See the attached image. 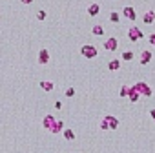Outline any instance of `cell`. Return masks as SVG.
<instances>
[{
    "label": "cell",
    "mask_w": 155,
    "mask_h": 153,
    "mask_svg": "<svg viewBox=\"0 0 155 153\" xmlns=\"http://www.w3.org/2000/svg\"><path fill=\"white\" fill-rule=\"evenodd\" d=\"M99 128H100L102 131H108V129H117V128H119V120H117V117H113V115H106V117H102V120H100Z\"/></svg>",
    "instance_id": "cell-1"
},
{
    "label": "cell",
    "mask_w": 155,
    "mask_h": 153,
    "mask_svg": "<svg viewBox=\"0 0 155 153\" xmlns=\"http://www.w3.org/2000/svg\"><path fill=\"white\" fill-rule=\"evenodd\" d=\"M80 55L84 58H97V55H99V49L93 46V44H84V46L80 48Z\"/></svg>",
    "instance_id": "cell-2"
},
{
    "label": "cell",
    "mask_w": 155,
    "mask_h": 153,
    "mask_svg": "<svg viewBox=\"0 0 155 153\" xmlns=\"http://www.w3.org/2000/svg\"><path fill=\"white\" fill-rule=\"evenodd\" d=\"M128 38H130L131 42H139V40L144 38V33H142L141 27H137V26H130V29H128Z\"/></svg>",
    "instance_id": "cell-3"
},
{
    "label": "cell",
    "mask_w": 155,
    "mask_h": 153,
    "mask_svg": "<svg viewBox=\"0 0 155 153\" xmlns=\"http://www.w3.org/2000/svg\"><path fill=\"white\" fill-rule=\"evenodd\" d=\"M117 48H119L117 37H108V38L104 40V49H106V51H117Z\"/></svg>",
    "instance_id": "cell-4"
},
{
    "label": "cell",
    "mask_w": 155,
    "mask_h": 153,
    "mask_svg": "<svg viewBox=\"0 0 155 153\" xmlns=\"http://www.w3.org/2000/svg\"><path fill=\"white\" fill-rule=\"evenodd\" d=\"M151 58H153V53L150 49H142L141 51V57H139V64L141 66H148L151 62Z\"/></svg>",
    "instance_id": "cell-5"
},
{
    "label": "cell",
    "mask_w": 155,
    "mask_h": 153,
    "mask_svg": "<svg viewBox=\"0 0 155 153\" xmlns=\"http://www.w3.org/2000/svg\"><path fill=\"white\" fill-rule=\"evenodd\" d=\"M135 86H137V89L141 91V95H142V97H146V98L153 97V91H151V87H150L146 82H137Z\"/></svg>",
    "instance_id": "cell-6"
},
{
    "label": "cell",
    "mask_w": 155,
    "mask_h": 153,
    "mask_svg": "<svg viewBox=\"0 0 155 153\" xmlns=\"http://www.w3.org/2000/svg\"><path fill=\"white\" fill-rule=\"evenodd\" d=\"M37 60H38V64H42V66L49 64V60H51L49 51H48V49H40V51H38V55H37Z\"/></svg>",
    "instance_id": "cell-7"
},
{
    "label": "cell",
    "mask_w": 155,
    "mask_h": 153,
    "mask_svg": "<svg viewBox=\"0 0 155 153\" xmlns=\"http://www.w3.org/2000/svg\"><path fill=\"white\" fill-rule=\"evenodd\" d=\"M141 97H142V95H141V91L137 89V86H135V84L130 86V95H128L130 100H131L133 104H135V102H139V98H141Z\"/></svg>",
    "instance_id": "cell-8"
},
{
    "label": "cell",
    "mask_w": 155,
    "mask_h": 153,
    "mask_svg": "<svg viewBox=\"0 0 155 153\" xmlns=\"http://www.w3.org/2000/svg\"><path fill=\"white\" fill-rule=\"evenodd\" d=\"M122 15L126 17L128 20H137V13H135V9H133L131 6H124V9H122Z\"/></svg>",
    "instance_id": "cell-9"
},
{
    "label": "cell",
    "mask_w": 155,
    "mask_h": 153,
    "mask_svg": "<svg viewBox=\"0 0 155 153\" xmlns=\"http://www.w3.org/2000/svg\"><path fill=\"white\" fill-rule=\"evenodd\" d=\"M66 128H64V122H62V120H55V124L51 126V129H49V133H62V131H64Z\"/></svg>",
    "instance_id": "cell-10"
},
{
    "label": "cell",
    "mask_w": 155,
    "mask_h": 153,
    "mask_svg": "<svg viewBox=\"0 0 155 153\" xmlns=\"http://www.w3.org/2000/svg\"><path fill=\"white\" fill-rule=\"evenodd\" d=\"M142 22H144L146 26H151L153 22H155V11H146L144 17H142Z\"/></svg>",
    "instance_id": "cell-11"
},
{
    "label": "cell",
    "mask_w": 155,
    "mask_h": 153,
    "mask_svg": "<svg viewBox=\"0 0 155 153\" xmlns=\"http://www.w3.org/2000/svg\"><path fill=\"white\" fill-rule=\"evenodd\" d=\"M55 120H57V118H55L53 115H46V117H44V120H42L44 129H48V131H49V129H51V126L55 124Z\"/></svg>",
    "instance_id": "cell-12"
},
{
    "label": "cell",
    "mask_w": 155,
    "mask_h": 153,
    "mask_svg": "<svg viewBox=\"0 0 155 153\" xmlns=\"http://www.w3.org/2000/svg\"><path fill=\"white\" fill-rule=\"evenodd\" d=\"M120 62H122L120 58H113V60H110V62H108V69H110V71H119L120 66H122Z\"/></svg>",
    "instance_id": "cell-13"
},
{
    "label": "cell",
    "mask_w": 155,
    "mask_h": 153,
    "mask_svg": "<svg viewBox=\"0 0 155 153\" xmlns=\"http://www.w3.org/2000/svg\"><path fill=\"white\" fill-rule=\"evenodd\" d=\"M99 13H100V6L99 4H89L88 6V15L89 17H97Z\"/></svg>",
    "instance_id": "cell-14"
},
{
    "label": "cell",
    "mask_w": 155,
    "mask_h": 153,
    "mask_svg": "<svg viewBox=\"0 0 155 153\" xmlns=\"http://www.w3.org/2000/svg\"><path fill=\"white\" fill-rule=\"evenodd\" d=\"M91 35H95V37H102L104 35V26L102 24H95L91 27Z\"/></svg>",
    "instance_id": "cell-15"
},
{
    "label": "cell",
    "mask_w": 155,
    "mask_h": 153,
    "mask_svg": "<svg viewBox=\"0 0 155 153\" xmlns=\"http://www.w3.org/2000/svg\"><path fill=\"white\" fill-rule=\"evenodd\" d=\"M62 137H64L68 142H71V140H75V131L71 129V128H66L64 131H62Z\"/></svg>",
    "instance_id": "cell-16"
},
{
    "label": "cell",
    "mask_w": 155,
    "mask_h": 153,
    "mask_svg": "<svg viewBox=\"0 0 155 153\" xmlns=\"http://www.w3.org/2000/svg\"><path fill=\"white\" fill-rule=\"evenodd\" d=\"M40 87H42L46 93H51V91H53V87H55V84L51 80H42V82H40Z\"/></svg>",
    "instance_id": "cell-17"
},
{
    "label": "cell",
    "mask_w": 155,
    "mask_h": 153,
    "mask_svg": "<svg viewBox=\"0 0 155 153\" xmlns=\"http://www.w3.org/2000/svg\"><path fill=\"white\" fill-rule=\"evenodd\" d=\"M108 20L111 22V24H119V22H120V13H117V11H110Z\"/></svg>",
    "instance_id": "cell-18"
},
{
    "label": "cell",
    "mask_w": 155,
    "mask_h": 153,
    "mask_svg": "<svg viewBox=\"0 0 155 153\" xmlns=\"http://www.w3.org/2000/svg\"><path fill=\"white\" fill-rule=\"evenodd\" d=\"M120 60H122V62H131V60H133V51H131V49L122 51V55H120Z\"/></svg>",
    "instance_id": "cell-19"
},
{
    "label": "cell",
    "mask_w": 155,
    "mask_h": 153,
    "mask_svg": "<svg viewBox=\"0 0 155 153\" xmlns=\"http://www.w3.org/2000/svg\"><path fill=\"white\" fill-rule=\"evenodd\" d=\"M128 95H130V86H120V91H119V97H122V98H128Z\"/></svg>",
    "instance_id": "cell-20"
},
{
    "label": "cell",
    "mask_w": 155,
    "mask_h": 153,
    "mask_svg": "<svg viewBox=\"0 0 155 153\" xmlns=\"http://www.w3.org/2000/svg\"><path fill=\"white\" fill-rule=\"evenodd\" d=\"M46 18H48V11L38 9V11H37V20H46Z\"/></svg>",
    "instance_id": "cell-21"
},
{
    "label": "cell",
    "mask_w": 155,
    "mask_h": 153,
    "mask_svg": "<svg viewBox=\"0 0 155 153\" xmlns=\"http://www.w3.org/2000/svg\"><path fill=\"white\" fill-rule=\"evenodd\" d=\"M64 95H66L68 98H71V97H73V95H75V87H68V89L64 91Z\"/></svg>",
    "instance_id": "cell-22"
},
{
    "label": "cell",
    "mask_w": 155,
    "mask_h": 153,
    "mask_svg": "<svg viewBox=\"0 0 155 153\" xmlns=\"http://www.w3.org/2000/svg\"><path fill=\"white\" fill-rule=\"evenodd\" d=\"M148 42H150V46L155 48V33H150V35H148Z\"/></svg>",
    "instance_id": "cell-23"
},
{
    "label": "cell",
    "mask_w": 155,
    "mask_h": 153,
    "mask_svg": "<svg viewBox=\"0 0 155 153\" xmlns=\"http://www.w3.org/2000/svg\"><path fill=\"white\" fill-rule=\"evenodd\" d=\"M150 117L153 118V124H155V108H151V109H150Z\"/></svg>",
    "instance_id": "cell-24"
},
{
    "label": "cell",
    "mask_w": 155,
    "mask_h": 153,
    "mask_svg": "<svg viewBox=\"0 0 155 153\" xmlns=\"http://www.w3.org/2000/svg\"><path fill=\"white\" fill-rule=\"evenodd\" d=\"M55 109H62V102H60V100L55 102Z\"/></svg>",
    "instance_id": "cell-25"
},
{
    "label": "cell",
    "mask_w": 155,
    "mask_h": 153,
    "mask_svg": "<svg viewBox=\"0 0 155 153\" xmlns=\"http://www.w3.org/2000/svg\"><path fill=\"white\" fill-rule=\"evenodd\" d=\"M33 2H35V0H22V4H26V6H31Z\"/></svg>",
    "instance_id": "cell-26"
}]
</instances>
